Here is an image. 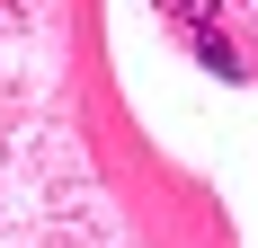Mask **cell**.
<instances>
[{
    "label": "cell",
    "mask_w": 258,
    "mask_h": 248,
    "mask_svg": "<svg viewBox=\"0 0 258 248\" xmlns=\"http://www.w3.org/2000/svg\"><path fill=\"white\" fill-rule=\"evenodd\" d=\"M214 9H223V0H169V18H178V27H187V36H196V27H205V18H214Z\"/></svg>",
    "instance_id": "6da1fadb"
}]
</instances>
